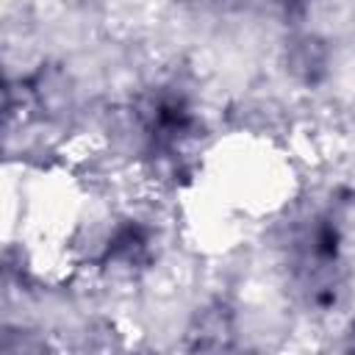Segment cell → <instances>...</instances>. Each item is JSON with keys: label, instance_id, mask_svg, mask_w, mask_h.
I'll use <instances>...</instances> for the list:
<instances>
[{"label": "cell", "instance_id": "obj_3", "mask_svg": "<svg viewBox=\"0 0 355 355\" xmlns=\"http://www.w3.org/2000/svg\"><path fill=\"white\" fill-rule=\"evenodd\" d=\"M352 347H355V324H352Z\"/></svg>", "mask_w": 355, "mask_h": 355}, {"label": "cell", "instance_id": "obj_1", "mask_svg": "<svg viewBox=\"0 0 355 355\" xmlns=\"http://www.w3.org/2000/svg\"><path fill=\"white\" fill-rule=\"evenodd\" d=\"M288 67L302 80H316L324 72V47H322V42H316L311 36L297 39L288 47Z\"/></svg>", "mask_w": 355, "mask_h": 355}, {"label": "cell", "instance_id": "obj_2", "mask_svg": "<svg viewBox=\"0 0 355 355\" xmlns=\"http://www.w3.org/2000/svg\"><path fill=\"white\" fill-rule=\"evenodd\" d=\"M197 347L202 349H219L225 347V338L230 336V319L222 313V308H211L197 322Z\"/></svg>", "mask_w": 355, "mask_h": 355}]
</instances>
